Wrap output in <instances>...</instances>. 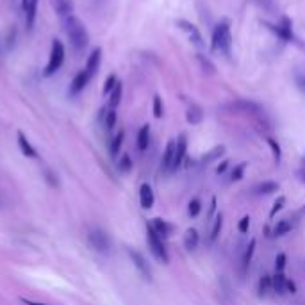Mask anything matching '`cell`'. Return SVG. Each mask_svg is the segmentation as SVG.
<instances>
[{"label": "cell", "mask_w": 305, "mask_h": 305, "mask_svg": "<svg viewBox=\"0 0 305 305\" xmlns=\"http://www.w3.org/2000/svg\"><path fill=\"white\" fill-rule=\"evenodd\" d=\"M146 241H148V248H150V252L154 254V257H156L157 261H161V262L166 264V262L169 261V257H168L166 248H164L163 237L154 231L152 225H146Z\"/></svg>", "instance_id": "obj_3"}, {"label": "cell", "mask_w": 305, "mask_h": 305, "mask_svg": "<svg viewBox=\"0 0 305 305\" xmlns=\"http://www.w3.org/2000/svg\"><path fill=\"white\" fill-rule=\"evenodd\" d=\"M264 25L270 29L271 32H275L278 37H282L284 41H295V36H293V29H291V22H289L288 16H282V22L280 24H268V22H264Z\"/></svg>", "instance_id": "obj_6"}, {"label": "cell", "mask_w": 305, "mask_h": 305, "mask_svg": "<svg viewBox=\"0 0 305 305\" xmlns=\"http://www.w3.org/2000/svg\"><path fill=\"white\" fill-rule=\"evenodd\" d=\"M214 52H220V54L231 55V47H232V36H231V27H228V22L223 20L214 27L213 31V43H211Z\"/></svg>", "instance_id": "obj_2"}, {"label": "cell", "mask_w": 305, "mask_h": 305, "mask_svg": "<svg viewBox=\"0 0 305 305\" xmlns=\"http://www.w3.org/2000/svg\"><path fill=\"white\" fill-rule=\"evenodd\" d=\"M284 203H285V197H278L277 202L273 203V207H271V211H270V218H275V214H277L278 211H282Z\"/></svg>", "instance_id": "obj_39"}, {"label": "cell", "mask_w": 305, "mask_h": 305, "mask_svg": "<svg viewBox=\"0 0 305 305\" xmlns=\"http://www.w3.org/2000/svg\"><path fill=\"white\" fill-rule=\"evenodd\" d=\"M285 285H288V278L282 273H275L273 277H271V289H273L275 295H285V293H288Z\"/></svg>", "instance_id": "obj_19"}, {"label": "cell", "mask_w": 305, "mask_h": 305, "mask_svg": "<svg viewBox=\"0 0 305 305\" xmlns=\"http://www.w3.org/2000/svg\"><path fill=\"white\" fill-rule=\"evenodd\" d=\"M18 146H20L22 154H24L25 157H29V159H36L37 157L36 148L31 145V141L27 139V136L22 132V130H18Z\"/></svg>", "instance_id": "obj_14"}, {"label": "cell", "mask_w": 305, "mask_h": 305, "mask_svg": "<svg viewBox=\"0 0 305 305\" xmlns=\"http://www.w3.org/2000/svg\"><path fill=\"white\" fill-rule=\"evenodd\" d=\"M227 166H228V161H223V163H221L220 166L216 168V173H218V175H220V173H223L225 169H227Z\"/></svg>", "instance_id": "obj_45"}, {"label": "cell", "mask_w": 305, "mask_h": 305, "mask_svg": "<svg viewBox=\"0 0 305 305\" xmlns=\"http://www.w3.org/2000/svg\"><path fill=\"white\" fill-rule=\"evenodd\" d=\"M225 154V146H214L213 150H209V152L205 154V156L202 157V163L203 164H209V163H213V161H218L221 156Z\"/></svg>", "instance_id": "obj_25"}, {"label": "cell", "mask_w": 305, "mask_h": 305, "mask_svg": "<svg viewBox=\"0 0 305 305\" xmlns=\"http://www.w3.org/2000/svg\"><path fill=\"white\" fill-rule=\"evenodd\" d=\"M268 145L271 146V152H273V159L275 163H280V157H282V152H280V145H278L275 139L268 138Z\"/></svg>", "instance_id": "obj_33"}, {"label": "cell", "mask_w": 305, "mask_h": 305, "mask_svg": "<svg viewBox=\"0 0 305 305\" xmlns=\"http://www.w3.org/2000/svg\"><path fill=\"white\" fill-rule=\"evenodd\" d=\"M197 58H198V63H200L202 68H203V71H209V73H213V71H214V66L211 65V61H209V59H205L202 54H198Z\"/></svg>", "instance_id": "obj_42"}, {"label": "cell", "mask_w": 305, "mask_h": 305, "mask_svg": "<svg viewBox=\"0 0 305 305\" xmlns=\"http://www.w3.org/2000/svg\"><path fill=\"white\" fill-rule=\"evenodd\" d=\"M52 6H54L55 13L61 16V20L73 14V2L71 0H52Z\"/></svg>", "instance_id": "obj_15"}, {"label": "cell", "mask_w": 305, "mask_h": 305, "mask_svg": "<svg viewBox=\"0 0 305 305\" xmlns=\"http://www.w3.org/2000/svg\"><path fill=\"white\" fill-rule=\"evenodd\" d=\"M237 228H239V232H248V228H250V216H243L239 221V225H237Z\"/></svg>", "instance_id": "obj_43"}, {"label": "cell", "mask_w": 305, "mask_h": 305, "mask_svg": "<svg viewBox=\"0 0 305 305\" xmlns=\"http://www.w3.org/2000/svg\"><path fill=\"white\" fill-rule=\"evenodd\" d=\"M118 169L122 173H127V171H130L132 169V159H130V156H122V159H120V163H118Z\"/></svg>", "instance_id": "obj_32"}, {"label": "cell", "mask_w": 305, "mask_h": 305, "mask_svg": "<svg viewBox=\"0 0 305 305\" xmlns=\"http://www.w3.org/2000/svg\"><path fill=\"white\" fill-rule=\"evenodd\" d=\"M214 209H216V198H213V200H211V209H209V216H213V214H214Z\"/></svg>", "instance_id": "obj_47"}, {"label": "cell", "mask_w": 305, "mask_h": 305, "mask_svg": "<svg viewBox=\"0 0 305 305\" xmlns=\"http://www.w3.org/2000/svg\"><path fill=\"white\" fill-rule=\"evenodd\" d=\"M200 209H202V203L200 200H191L189 202V205H187V214H189L191 218H195V216H198V213H200Z\"/></svg>", "instance_id": "obj_34"}, {"label": "cell", "mask_w": 305, "mask_h": 305, "mask_svg": "<svg viewBox=\"0 0 305 305\" xmlns=\"http://www.w3.org/2000/svg\"><path fill=\"white\" fill-rule=\"evenodd\" d=\"M63 61H65V45L59 40H54L52 41V48H50V58H48L47 68H45V71H43L45 77L54 75L55 71L63 66Z\"/></svg>", "instance_id": "obj_4"}, {"label": "cell", "mask_w": 305, "mask_h": 305, "mask_svg": "<svg viewBox=\"0 0 305 305\" xmlns=\"http://www.w3.org/2000/svg\"><path fill=\"white\" fill-rule=\"evenodd\" d=\"M123 138H125V132H123V130H118V132L115 134V138H112L111 145H109V154H111L112 157L118 156L120 148H122V145H123Z\"/></svg>", "instance_id": "obj_24"}, {"label": "cell", "mask_w": 305, "mask_h": 305, "mask_svg": "<svg viewBox=\"0 0 305 305\" xmlns=\"http://www.w3.org/2000/svg\"><path fill=\"white\" fill-rule=\"evenodd\" d=\"M277 191H278V184L271 182V180L261 182L257 187H255V193H259V195H271V193H277Z\"/></svg>", "instance_id": "obj_27"}, {"label": "cell", "mask_w": 305, "mask_h": 305, "mask_svg": "<svg viewBox=\"0 0 305 305\" xmlns=\"http://www.w3.org/2000/svg\"><path fill=\"white\" fill-rule=\"evenodd\" d=\"M227 109L236 111V112H246V115H261L262 112L261 105L252 100H236V102H232V104H228Z\"/></svg>", "instance_id": "obj_8"}, {"label": "cell", "mask_w": 305, "mask_h": 305, "mask_svg": "<svg viewBox=\"0 0 305 305\" xmlns=\"http://www.w3.org/2000/svg\"><path fill=\"white\" fill-rule=\"evenodd\" d=\"M127 254H129L130 261L134 262V266L138 268L139 273H141L143 277L146 278V280H152V270H150V266H148V262H146V259L143 257L139 252L132 250V248H127Z\"/></svg>", "instance_id": "obj_7"}, {"label": "cell", "mask_w": 305, "mask_h": 305, "mask_svg": "<svg viewBox=\"0 0 305 305\" xmlns=\"http://www.w3.org/2000/svg\"><path fill=\"white\" fill-rule=\"evenodd\" d=\"M285 268V254H278L277 259H275V270L277 273H282Z\"/></svg>", "instance_id": "obj_41"}, {"label": "cell", "mask_w": 305, "mask_h": 305, "mask_svg": "<svg viewBox=\"0 0 305 305\" xmlns=\"http://www.w3.org/2000/svg\"><path fill=\"white\" fill-rule=\"evenodd\" d=\"M186 150H187V138L186 134H180L177 139V148H175V161H173V169H177L182 164L184 157H186Z\"/></svg>", "instance_id": "obj_13"}, {"label": "cell", "mask_w": 305, "mask_h": 305, "mask_svg": "<svg viewBox=\"0 0 305 305\" xmlns=\"http://www.w3.org/2000/svg\"><path fill=\"white\" fill-rule=\"evenodd\" d=\"M100 118H102V122H104V127L107 130H111L112 127L116 125V111L115 109H102L100 111Z\"/></svg>", "instance_id": "obj_21"}, {"label": "cell", "mask_w": 305, "mask_h": 305, "mask_svg": "<svg viewBox=\"0 0 305 305\" xmlns=\"http://www.w3.org/2000/svg\"><path fill=\"white\" fill-rule=\"evenodd\" d=\"M291 228H293V223H291V221H289V220H282V221H278V223L275 225L273 234L277 236V237H280V236L288 234V232H291Z\"/></svg>", "instance_id": "obj_29"}, {"label": "cell", "mask_w": 305, "mask_h": 305, "mask_svg": "<svg viewBox=\"0 0 305 305\" xmlns=\"http://www.w3.org/2000/svg\"><path fill=\"white\" fill-rule=\"evenodd\" d=\"M221 227H223V216H221V214H218V216H216V220H214L213 228H211V237H209L211 241H214L218 236H220Z\"/></svg>", "instance_id": "obj_31"}, {"label": "cell", "mask_w": 305, "mask_h": 305, "mask_svg": "<svg viewBox=\"0 0 305 305\" xmlns=\"http://www.w3.org/2000/svg\"><path fill=\"white\" fill-rule=\"evenodd\" d=\"M254 252H255V239H252L250 244H248V250L244 252V257H243V271H246L248 266H250L252 257H254Z\"/></svg>", "instance_id": "obj_30"}, {"label": "cell", "mask_w": 305, "mask_h": 305, "mask_svg": "<svg viewBox=\"0 0 305 305\" xmlns=\"http://www.w3.org/2000/svg\"><path fill=\"white\" fill-rule=\"evenodd\" d=\"M22 303L24 305H48V303H41V302H32L29 298H22Z\"/></svg>", "instance_id": "obj_46"}, {"label": "cell", "mask_w": 305, "mask_h": 305, "mask_svg": "<svg viewBox=\"0 0 305 305\" xmlns=\"http://www.w3.org/2000/svg\"><path fill=\"white\" fill-rule=\"evenodd\" d=\"M63 24H65V31H66L68 40H70L71 48H73L77 54L84 52V48L88 47V43H89V34L86 31L84 24H82L77 16H73V14L65 18Z\"/></svg>", "instance_id": "obj_1"}, {"label": "cell", "mask_w": 305, "mask_h": 305, "mask_svg": "<svg viewBox=\"0 0 305 305\" xmlns=\"http://www.w3.org/2000/svg\"><path fill=\"white\" fill-rule=\"evenodd\" d=\"M148 143H150V125H143L138 132V148L146 150L148 148Z\"/></svg>", "instance_id": "obj_23"}, {"label": "cell", "mask_w": 305, "mask_h": 305, "mask_svg": "<svg viewBox=\"0 0 305 305\" xmlns=\"http://www.w3.org/2000/svg\"><path fill=\"white\" fill-rule=\"evenodd\" d=\"M298 175H300V179H302V180H303V182H305V169H302V171H300V173H298Z\"/></svg>", "instance_id": "obj_48"}, {"label": "cell", "mask_w": 305, "mask_h": 305, "mask_svg": "<svg viewBox=\"0 0 305 305\" xmlns=\"http://www.w3.org/2000/svg\"><path fill=\"white\" fill-rule=\"evenodd\" d=\"M154 116H156V118L163 116V100H161L159 95L154 97Z\"/></svg>", "instance_id": "obj_37"}, {"label": "cell", "mask_w": 305, "mask_h": 305, "mask_svg": "<svg viewBox=\"0 0 305 305\" xmlns=\"http://www.w3.org/2000/svg\"><path fill=\"white\" fill-rule=\"evenodd\" d=\"M179 27L182 29L184 32L189 36V40L193 41L195 45H197L198 48H203L205 47V43H203V37H202V34H200V31H198L197 27H195L193 24H189V22H186V20H180L179 22Z\"/></svg>", "instance_id": "obj_10"}, {"label": "cell", "mask_w": 305, "mask_h": 305, "mask_svg": "<svg viewBox=\"0 0 305 305\" xmlns=\"http://www.w3.org/2000/svg\"><path fill=\"white\" fill-rule=\"evenodd\" d=\"M295 82L300 91L305 93V71H295Z\"/></svg>", "instance_id": "obj_40"}, {"label": "cell", "mask_w": 305, "mask_h": 305, "mask_svg": "<svg viewBox=\"0 0 305 305\" xmlns=\"http://www.w3.org/2000/svg\"><path fill=\"white\" fill-rule=\"evenodd\" d=\"M244 169H246V163L237 164V166L232 169V177H231V179L232 180H241V179H243V175H244Z\"/></svg>", "instance_id": "obj_38"}, {"label": "cell", "mask_w": 305, "mask_h": 305, "mask_svg": "<svg viewBox=\"0 0 305 305\" xmlns=\"http://www.w3.org/2000/svg\"><path fill=\"white\" fill-rule=\"evenodd\" d=\"M45 180L48 182V186H52V187H59V179H58V175H55L52 169H45Z\"/></svg>", "instance_id": "obj_35"}, {"label": "cell", "mask_w": 305, "mask_h": 305, "mask_svg": "<svg viewBox=\"0 0 305 305\" xmlns=\"http://www.w3.org/2000/svg\"><path fill=\"white\" fill-rule=\"evenodd\" d=\"M89 81H91V77L88 75V71H86V70L79 71V73L73 77V81H71V84H70V93H71V95H79V93H81L82 89L88 86Z\"/></svg>", "instance_id": "obj_11"}, {"label": "cell", "mask_w": 305, "mask_h": 305, "mask_svg": "<svg viewBox=\"0 0 305 305\" xmlns=\"http://www.w3.org/2000/svg\"><path fill=\"white\" fill-rule=\"evenodd\" d=\"M186 120L191 123V125H197V123H200L203 120V111H202L200 105L191 104L189 109H187V112H186Z\"/></svg>", "instance_id": "obj_20"}, {"label": "cell", "mask_w": 305, "mask_h": 305, "mask_svg": "<svg viewBox=\"0 0 305 305\" xmlns=\"http://www.w3.org/2000/svg\"><path fill=\"white\" fill-rule=\"evenodd\" d=\"M118 84V81H116V75L112 73V75H109L107 77V81H105V84H104V95H109V93L115 89V86Z\"/></svg>", "instance_id": "obj_36"}, {"label": "cell", "mask_w": 305, "mask_h": 305, "mask_svg": "<svg viewBox=\"0 0 305 305\" xmlns=\"http://www.w3.org/2000/svg\"><path fill=\"white\" fill-rule=\"evenodd\" d=\"M285 289H288V293H296V285H295V282L293 280H288V285H285Z\"/></svg>", "instance_id": "obj_44"}, {"label": "cell", "mask_w": 305, "mask_h": 305, "mask_svg": "<svg viewBox=\"0 0 305 305\" xmlns=\"http://www.w3.org/2000/svg\"><path fill=\"white\" fill-rule=\"evenodd\" d=\"M259 296H261V298H266V296L270 295L271 291H273V289H271V277L270 275H262L261 277V280H259Z\"/></svg>", "instance_id": "obj_26"}, {"label": "cell", "mask_w": 305, "mask_h": 305, "mask_svg": "<svg viewBox=\"0 0 305 305\" xmlns=\"http://www.w3.org/2000/svg\"><path fill=\"white\" fill-rule=\"evenodd\" d=\"M154 191L152 187L148 186V184H141V187H139V203H141L143 209H150V207L154 205Z\"/></svg>", "instance_id": "obj_17"}, {"label": "cell", "mask_w": 305, "mask_h": 305, "mask_svg": "<svg viewBox=\"0 0 305 305\" xmlns=\"http://www.w3.org/2000/svg\"><path fill=\"white\" fill-rule=\"evenodd\" d=\"M303 166H305V156H303Z\"/></svg>", "instance_id": "obj_49"}, {"label": "cell", "mask_w": 305, "mask_h": 305, "mask_svg": "<svg viewBox=\"0 0 305 305\" xmlns=\"http://www.w3.org/2000/svg\"><path fill=\"white\" fill-rule=\"evenodd\" d=\"M37 4H40V0H22V7H24L25 13V25H27L29 31H32L34 22H36Z\"/></svg>", "instance_id": "obj_9"}, {"label": "cell", "mask_w": 305, "mask_h": 305, "mask_svg": "<svg viewBox=\"0 0 305 305\" xmlns=\"http://www.w3.org/2000/svg\"><path fill=\"white\" fill-rule=\"evenodd\" d=\"M122 95H123V86H122V82H118V84L115 86V89L109 93V107L111 109L118 107L120 102H122Z\"/></svg>", "instance_id": "obj_22"}, {"label": "cell", "mask_w": 305, "mask_h": 305, "mask_svg": "<svg viewBox=\"0 0 305 305\" xmlns=\"http://www.w3.org/2000/svg\"><path fill=\"white\" fill-rule=\"evenodd\" d=\"M184 244H186L187 250H195L198 246V232L195 228H189L184 236Z\"/></svg>", "instance_id": "obj_28"}, {"label": "cell", "mask_w": 305, "mask_h": 305, "mask_svg": "<svg viewBox=\"0 0 305 305\" xmlns=\"http://www.w3.org/2000/svg\"><path fill=\"white\" fill-rule=\"evenodd\" d=\"M154 227V231L157 232L163 239H166V237H169L171 236V232L175 231V227H173L171 223H168L166 220H163V218H156V220L150 223Z\"/></svg>", "instance_id": "obj_16"}, {"label": "cell", "mask_w": 305, "mask_h": 305, "mask_svg": "<svg viewBox=\"0 0 305 305\" xmlns=\"http://www.w3.org/2000/svg\"><path fill=\"white\" fill-rule=\"evenodd\" d=\"M100 61H102V48H95V50L89 54V58H88V61H86V68L84 70L88 71V75L89 77H95V73L99 71V68H100Z\"/></svg>", "instance_id": "obj_12"}, {"label": "cell", "mask_w": 305, "mask_h": 305, "mask_svg": "<svg viewBox=\"0 0 305 305\" xmlns=\"http://www.w3.org/2000/svg\"><path fill=\"white\" fill-rule=\"evenodd\" d=\"M88 243L95 252L107 254L109 248H111V237H109L105 231H102V228H91L88 232Z\"/></svg>", "instance_id": "obj_5"}, {"label": "cell", "mask_w": 305, "mask_h": 305, "mask_svg": "<svg viewBox=\"0 0 305 305\" xmlns=\"http://www.w3.org/2000/svg\"><path fill=\"white\" fill-rule=\"evenodd\" d=\"M175 148H177V141L171 139L168 141L166 150H164V156H163V169H173V161H175Z\"/></svg>", "instance_id": "obj_18"}]
</instances>
